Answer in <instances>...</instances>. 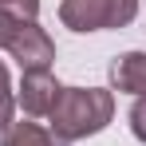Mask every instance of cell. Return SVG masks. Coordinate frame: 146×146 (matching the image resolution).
<instances>
[{"label": "cell", "instance_id": "cell-10", "mask_svg": "<svg viewBox=\"0 0 146 146\" xmlns=\"http://www.w3.org/2000/svg\"><path fill=\"white\" fill-rule=\"evenodd\" d=\"M16 24H20V20H12V16H8V12L0 8V48H8V40H12Z\"/></svg>", "mask_w": 146, "mask_h": 146}, {"label": "cell", "instance_id": "cell-7", "mask_svg": "<svg viewBox=\"0 0 146 146\" xmlns=\"http://www.w3.org/2000/svg\"><path fill=\"white\" fill-rule=\"evenodd\" d=\"M12 115H16V95H12L8 67H4V59H0V134L12 126Z\"/></svg>", "mask_w": 146, "mask_h": 146}, {"label": "cell", "instance_id": "cell-5", "mask_svg": "<svg viewBox=\"0 0 146 146\" xmlns=\"http://www.w3.org/2000/svg\"><path fill=\"white\" fill-rule=\"evenodd\" d=\"M111 87L122 95H146V51H122L111 63Z\"/></svg>", "mask_w": 146, "mask_h": 146}, {"label": "cell", "instance_id": "cell-8", "mask_svg": "<svg viewBox=\"0 0 146 146\" xmlns=\"http://www.w3.org/2000/svg\"><path fill=\"white\" fill-rule=\"evenodd\" d=\"M0 8H4L12 20H20V24H28V20L40 16V0H0Z\"/></svg>", "mask_w": 146, "mask_h": 146}, {"label": "cell", "instance_id": "cell-1", "mask_svg": "<svg viewBox=\"0 0 146 146\" xmlns=\"http://www.w3.org/2000/svg\"><path fill=\"white\" fill-rule=\"evenodd\" d=\"M51 134L55 142H79L107 130L115 119V95L107 87H59L51 107Z\"/></svg>", "mask_w": 146, "mask_h": 146}, {"label": "cell", "instance_id": "cell-2", "mask_svg": "<svg viewBox=\"0 0 146 146\" xmlns=\"http://www.w3.org/2000/svg\"><path fill=\"white\" fill-rule=\"evenodd\" d=\"M138 16V0H63L59 20L71 32H107L126 28Z\"/></svg>", "mask_w": 146, "mask_h": 146}, {"label": "cell", "instance_id": "cell-9", "mask_svg": "<svg viewBox=\"0 0 146 146\" xmlns=\"http://www.w3.org/2000/svg\"><path fill=\"white\" fill-rule=\"evenodd\" d=\"M130 130L138 142H146V95L134 99V107H130Z\"/></svg>", "mask_w": 146, "mask_h": 146}, {"label": "cell", "instance_id": "cell-4", "mask_svg": "<svg viewBox=\"0 0 146 146\" xmlns=\"http://www.w3.org/2000/svg\"><path fill=\"white\" fill-rule=\"evenodd\" d=\"M59 87L63 83H55L51 71H24L20 91H16V103H20V111H24L28 119H44V115H51V107L59 99Z\"/></svg>", "mask_w": 146, "mask_h": 146}, {"label": "cell", "instance_id": "cell-6", "mask_svg": "<svg viewBox=\"0 0 146 146\" xmlns=\"http://www.w3.org/2000/svg\"><path fill=\"white\" fill-rule=\"evenodd\" d=\"M0 146H63V142H55V134L40 122H12L4 130Z\"/></svg>", "mask_w": 146, "mask_h": 146}, {"label": "cell", "instance_id": "cell-3", "mask_svg": "<svg viewBox=\"0 0 146 146\" xmlns=\"http://www.w3.org/2000/svg\"><path fill=\"white\" fill-rule=\"evenodd\" d=\"M8 51L20 63V71H48L51 63H55V44H51V36L36 20L16 24L12 40H8Z\"/></svg>", "mask_w": 146, "mask_h": 146}]
</instances>
